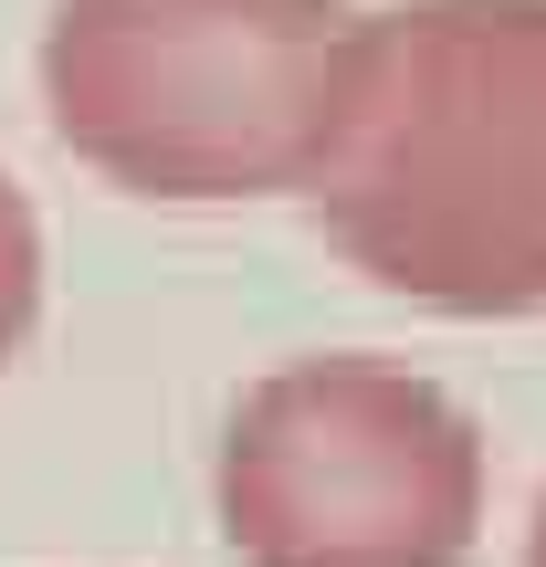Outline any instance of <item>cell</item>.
I'll use <instances>...</instances> for the list:
<instances>
[{
    "label": "cell",
    "instance_id": "cell-1",
    "mask_svg": "<svg viewBox=\"0 0 546 567\" xmlns=\"http://www.w3.org/2000/svg\"><path fill=\"white\" fill-rule=\"evenodd\" d=\"M326 243L431 316L546 305V0H400L358 21L326 158Z\"/></svg>",
    "mask_w": 546,
    "mask_h": 567
},
{
    "label": "cell",
    "instance_id": "cell-2",
    "mask_svg": "<svg viewBox=\"0 0 546 567\" xmlns=\"http://www.w3.org/2000/svg\"><path fill=\"white\" fill-rule=\"evenodd\" d=\"M358 21V0H53L42 105L105 189L274 200L326 158Z\"/></svg>",
    "mask_w": 546,
    "mask_h": 567
},
{
    "label": "cell",
    "instance_id": "cell-3",
    "mask_svg": "<svg viewBox=\"0 0 546 567\" xmlns=\"http://www.w3.org/2000/svg\"><path fill=\"white\" fill-rule=\"evenodd\" d=\"M222 536L243 567H463L484 431L400 358H284L231 400Z\"/></svg>",
    "mask_w": 546,
    "mask_h": 567
},
{
    "label": "cell",
    "instance_id": "cell-4",
    "mask_svg": "<svg viewBox=\"0 0 546 567\" xmlns=\"http://www.w3.org/2000/svg\"><path fill=\"white\" fill-rule=\"evenodd\" d=\"M32 316H42V221H32V200L0 179V368L21 358Z\"/></svg>",
    "mask_w": 546,
    "mask_h": 567
},
{
    "label": "cell",
    "instance_id": "cell-5",
    "mask_svg": "<svg viewBox=\"0 0 546 567\" xmlns=\"http://www.w3.org/2000/svg\"><path fill=\"white\" fill-rule=\"evenodd\" d=\"M526 567H546V494H536V526H526Z\"/></svg>",
    "mask_w": 546,
    "mask_h": 567
}]
</instances>
